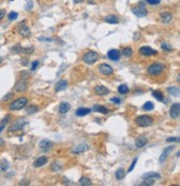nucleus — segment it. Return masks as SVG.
<instances>
[{
	"mask_svg": "<svg viewBox=\"0 0 180 186\" xmlns=\"http://www.w3.org/2000/svg\"><path fill=\"white\" fill-rule=\"evenodd\" d=\"M28 102H29V100H28V98H25V96L18 98V99L13 100L12 102L9 104V110H11V111L21 110V109H23V107L28 104Z\"/></svg>",
	"mask_w": 180,
	"mask_h": 186,
	"instance_id": "nucleus-1",
	"label": "nucleus"
},
{
	"mask_svg": "<svg viewBox=\"0 0 180 186\" xmlns=\"http://www.w3.org/2000/svg\"><path fill=\"white\" fill-rule=\"evenodd\" d=\"M165 69V65L162 63H159V62H155V63H151L147 68V73L149 75H153V76H156V75H159L164 71Z\"/></svg>",
	"mask_w": 180,
	"mask_h": 186,
	"instance_id": "nucleus-2",
	"label": "nucleus"
},
{
	"mask_svg": "<svg viewBox=\"0 0 180 186\" xmlns=\"http://www.w3.org/2000/svg\"><path fill=\"white\" fill-rule=\"evenodd\" d=\"M154 122V120L151 116H149V115H146V114H144V115H139V116H137L136 118V123L139 125V126H149V125H151Z\"/></svg>",
	"mask_w": 180,
	"mask_h": 186,
	"instance_id": "nucleus-3",
	"label": "nucleus"
},
{
	"mask_svg": "<svg viewBox=\"0 0 180 186\" xmlns=\"http://www.w3.org/2000/svg\"><path fill=\"white\" fill-rule=\"evenodd\" d=\"M17 31L20 36H22L23 38H29L31 36V31H30V28L27 25L25 21H22L21 23H19L18 27H17Z\"/></svg>",
	"mask_w": 180,
	"mask_h": 186,
	"instance_id": "nucleus-4",
	"label": "nucleus"
},
{
	"mask_svg": "<svg viewBox=\"0 0 180 186\" xmlns=\"http://www.w3.org/2000/svg\"><path fill=\"white\" fill-rule=\"evenodd\" d=\"M97 59H99V54L95 51H87L83 56V61L87 64H93L94 62L97 61Z\"/></svg>",
	"mask_w": 180,
	"mask_h": 186,
	"instance_id": "nucleus-5",
	"label": "nucleus"
},
{
	"mask_svg": "<svg viewBox=\"0 0 180 186\" xmlns=\"http://www.w3.org/2000/svg\"><path fill=\"white\" fill-rule=\"evenodd\" d=\"M131 11L137 17H146L147 13H148V11H147V9H146V7H145L144 3H140V6L138 7H134L131 9Z\"/></svg>",
	"mask_w": 180,
	"mask_h": 186,
	"instance_id": "nucleus-6",
	"label": "nucleus"
},
{
	"mask_svg": "<svg viewBox=\"0 0 180 186\" xmlns=\"http://www.w3.org/2000/svg\"><path fill=\"white\" fill-rule=\"evenodd\" d=\"M99 72L102 75H105V76H110V75L113 74L114 70L111 65L106 64V63H103V64H99Z\"/></svg>",
	"mask_w": 180,
	"mask_h": 186,
	"instance_id": "nucleus-7",
	"label": "nucleus"
},
{
	"mask_svg": "<svg viewBox=\"0 0 180 186\" xmlns=\"http://www.w3.org/2000/svg\"><path fill=\"white\" fill-rule=\"evenodd\" d=\"M28 123L27 121H25V118H19V120H17L16 122L13 124H11L10 125V127H9V131H19V130H22L23 129V126H25V124Z\"/></svg>",
	"mask_w": 180,
	"mask_h": 186,
	"instance_id": "nucleus-8",
	"label": "nucleus"
},
{
	"mask_svg": "<svg viewBox=\"0 0 180 186\" xmlns=\"http://www.w3.org/2000/svg\"><path fill=\"white\" fill-rule=\"evenodd\" d=\"M139 53L144 56H156L158 52H157L155 49L148 47V45H144V47H142V48L139 49Z\"/></svg>",
	"mask_w": 180,
	"mask_h": 186,
	"instance_id": "nucleus-9",
	"label": "nucleus"
},
{
	"mask_svg": "<svg viewBox=\"0 0 180 186\" xmlns=\"http://www.w3.org/2000/svg\"><path fill=\"white\" fill-rule=\"evenodd\" d=\"M27 89H28V80H25V79L19 80L17 84L14 85V90L17 92H25Z\"/></svg>",
	"mask_w": 180,
	"mask_h": 186,
	"instance_id": "nucleus-10",
	"label": "nucleus"
},
{
	"mask_svg": "<svg viewBox=\"0 0 180 186\" xmlns=\"http://www.w3.org/2000/svg\"><path fill=\"white\" fill-rule=\"evenodd\" d=\"M39 147L44 151V152H48L50 149L53 147V142H51L50 140H47V138H44V140H41L40 142H39Z\"/></svg>",
	"mask_w": 180,
	"mask_h": 186,
	"instance_id": "nucleus-11",
	"label": "nucleus"
},
{
	"mask_svg": "<svg viewBox=\"0 0 180 186\" xmlns=\"http://www.w3.org/2000/svg\"><path fill=\"white\" fill-rule=\"evenodd\" d=\"M170 116L172 118H179L180 115V104L178 103H174L172 105L170 106Z\"/></svg>",
	"mask_w": 180,
	"mask_h": 186,
	"instance_id": "nucleus-12",
	"label": "nucleus"
},
{
	"mask_svg": "<svg viewBox=\"0 0 180 186\" xmlns=\"http://www.w3.org/2000/svg\"><path fill=\"white\" fill-rule=\"evenodd\" d=\"M87 149H88V146H87L86 144H79V145H76V146H74L73 149H71V153H73V154H81V153H84Z\"/></svg>",
	"mask_w": 180,
	"mask_h": 186,
	"instance_id": "nucleus-13",
	"label": "nucleus"
},
{
	"mask_svg": "<svg viewBox=\"0 0 180 186\" xmlns=\"http://www.w3.org/2000/svg\"><path fill=\"white\" fill-rule=\"evenodd\" d=\"M107 56H108V59H111L112 61H118V60L120 59V52L116 49H112L107 52Z\"/></svg>",
	"mask_w": 180,
	"mask_h": 186,
	"instance_id": "nucleus-14",
	"label": "nucleus"
},
{
	"mask_svg": "<svg viewBox=\"0 0 180 186\" xmlns=\"http://www.w3.org/2000/svg\"><path fill=\"white\" fill-rule=\"evenodd\" d=\"M94 92H95L96 95L103 96V95H107V94L110 93V90L106 87H104V85H97V87H95V89H94Z\"/></svg>",
	"mask_w": 180,
	"mask_h": 186,
	"instance_id": "nucleus-15",
	"label": "nucleus"
},
{
	"mask_svg": "<svg viewBox=\"0 0 180 186\" xmlns=\"http://www.w3.org/2000/svg\"><path fill=\"white\" fill-rule=\"evenodd\" d=\"M47 163H48V157L47 156H40L33 162V166L34 167H41V166L45 165Z\"/></svg>",
	"mask_w": 180,
	"mask_h": 186,
	"instance_id": "nucleus-16",
	"label": "nucleus"
},
{
	"mask_svg": "<svg viewBox=\"0 0 180 186\" xmlns=\"http://www.w3.org/2000/svg\"><path fill=\"white\" fill-rule=\"evenodd\" d=\"M148 142V140H147V137L145 136H139L136 138V141H135V146H136L137 149H142L144 147L146 144Z\"/></svg>",
	"mask_w": 180,
	"mask_h": 186,
	"instance_id": "nucleus-17",
	"label": "nucleus"
},
{
	"mask_svg": "<svg viewBox=\"0 0 180 186\" xmlns=\"http://www.w3.org/2000/svg\"><path fill=\"white\" fill-rule=\"evenodd\" d=\"M68 81L66 80H61V81H59L57 83L55 84V91L56 92H60V91H63V90H65L66 87H68Z\"/></svg>",
	"mask_w": 180,
	"mask_h": 186,
	"instance_id": "nucleus-18",
	"label": "nucleus"
},
{
	"mask_svg": "<svg viewBox=\"0 0 180 186\" xmlns=\"http://www.w3.org/2000/svg\"><path fill=\"white\" fill-rule=\"evenodd\" d=\"M172 149H174V146H168V147H166L165 151H164L162 153V155H160V157H159V162H160V163H164V162L166 161V158L168 157L169 153H170Z\"/></svg>",
	"mask_w": 180,
	"mask_h": 186,
	"instance_id": "nucleus-19",
	"label": "nucleus"
},
{
	"mask_svg": "<svg viewBox=\"0 0 180 186\" xmlns=\"http://www.w3.org/2000/svg\"><path fill=\"white\" fill-rule=\"evenodd\" d=\"M104 21H105V22H107V23H111V25H117L118 22H119L118 17H116L115 14H110V16L105 17Z\"/></svg>",
	"mask_w": 180,
	"mask_h": 186,
	"instance_id": "nucleus-20",
	"label": "nucleus"
},
{
	"mask_svg": "<svg viewBox=\"0 0 180 186\" xmlns=\"http://www.w3.org/2000/svg\"><path fill=\"white\" fill-rule=\"evenodd\" d=\"M70 109H71V105H70V103L68 102H62L60 106H59V112L61 113V114H65V113H68L70 111Z\"/></svg>",
	"mask_w": 180,
	"mask_h": 186,
	"instance_id": "nucleus-21",
	"label": "nucleus"
},
{
	"mask_svg": "<svg viewBox=\"0 0 180 186\" xmlns=\"http://www.w3.org/2000/svg\"><path fill=\"white\" fill-rule=\"evenodd\" d=\"M91 109H88V107H80V109H77L76 112H75V114L77 115V116H85L87 114H90L91 113Z\"/></svg>",
	"mask_w": 180,
	"mask_h": 186,
	"instance_id": "nucleus-22",
	"label": "nucleus"
},
{
	"mask_svg": "<svg viewBox=\"0 0 180 186\" xmlns=\"http://www.w3.org/2000/svg\"><path fill=\"white\" fill-rule=\"evenodd\" d=\"M160 19H162V21L164 23H168V22H170L171 21V19H172V14L170 12H162L160 13Z\"/></svg>",
	"mask_w": 180,
	"mask_h": 186,
	"instance_id": "nucleus-23",
	"label": "nucleus"
},
{
	"mask_svg": "<svg viewBox=\"0 0 180 186\" xmlns=\"http://www.w3.org/2000/svg\"><path fill=\"white\" fill-rule=\"evenodd\" d=\"M168 93H170L174 96H180V89L177 87H169L167 89Z\"/></svg>",
	"mask_w": 180,
	"mask_h": 186,
	"instance_id": "nucleus-24",
	"label": "nucleus"
},
{
	"mask_svg": "<svg viewBox=\"0 0 180 186\" xmlns=\"http://www.w3.org/2000/svg\"><path fill=\"white\" fill-rule=\"evenodd\" d=\"M94 111L99 112V113H102V114H107L110 110L106 107V106H103V105H95L94 106Z\"/></svg>",
	"mask_w": 180,
	"mask_h": 186,
	"instance_id": "nucleus-25",
	"label": "nucleus"
},
{
	"mask_svg": "<svg viewBox=\"0 0 180 186\" xmlns=\"http://www.w3.org/2000/svg\"><path fill=\"white\" fill-rule=\"evenodd\" d=\"M125 176V171L124 168H118L117 171H116V173H115V177H116V180H123Z\"/></svg>",
	"mask_w": 180,
	"mask_h": 186,
	"instance_id": "nucleus-26",
	"label": "nucleus"
},
{
	"mask_svg": "<svg viewBox=\"0 0 180 186\" xmlns=\"http://www.w3.org/2000/svg\"><path fill=\"white\" fill-rule=\"evenodd\" d=\"M80 185H83V186H91L92 185V182L88 177H81L80 180H79Z\"/></svg>",
	"mask_w": 180,
	"mask_h": 186,
	"instance_id": "nucleus-27",
	"label": "nucleus"
},
{
	"mask_svg": "<svg viewBox=\"0 0 180 186\" xmlns=\"http://www.w3.org/2000/svg\"><path fill=\"white\" fill-rule=\"evenodd\" d=\"M117 90L120 94H127L128 91H129V87H127V84H120Z\"/></svg>",
	"mask_w": 180,
	"mask_h": 186,
	"instance_id": "nucleus-28",
	"label": "nucleus"
},
{
	"mask_svg": "<svg viewBox=\"0 0 180 186\" xmlns=\"http://www.w3.org/2000/svg\"><path fill=\"white\" fill-rule=\"evenodd\" d=\"M155 184V178H151V177H145L144 178V182L142 183L143 186H150V185H154Z\"/></svg>",
	"mask_w": 180,
	"mask_h": 186,
	"instance_id": "nucleus-29",
	"label": "nucleus"
},
{
	"mask_svg": "<svg viewBox=\"0 0 180 186\" xmlns=\"http://www.w3.org/2000/svg\"><path fill=\"white\" fill-rule=\"evenodd\" d=\"M145 177H151V178H155V180H159V178H162L160 174L155 173V172H150V173L145 174V175H144V178H145Z\"/></svg>",
	"mask_w": 180,
	"mask_h": 186,
	"instance_id": "nucleus-30",
	"label": "nucleus"
},
{
	"mask_svg": "<svg viewBox=\"0 0 180 186\" xmlns=\"http://www.w3.org/2000/svg\"><path fill=\"white\" fill-rule=\"evenodd\" d=\"M25 111L28 114H33V113H36V112L39 111V107L37 105H29L27 109H25Z\"/></svg>",
	"mask_w": 180,
	"mask_h": 186,
	"instance_id": "nucleus-31",
	"label": "nucleus"
},
{
	"mask_svg": "<svg viewBox=\"0 0 180 186\" xmlns=\"http://www.w3.org/2000/svg\"><path fill=\"white\" fill-rule=\"evenodd\" d=\"M153 95H154V98H155L156 100H158V101H164V94H162L160 91H154L153 92Z\"/></svg>",
	"mask_w": 180,
	"mask_h": 186,
	"instance_id": "nucleus-32",
	"label": "nucleus"
},
{
	"mask_svg": "<svg viewBox=\"0 0 180 186\" xmlns=\"http://www.w3.org/2000/svg\"><path fill=\"white\" fill-rule=\"evenodd\" d=\"M143 109L145 110V111H151V110L154 109V104H153V102H150V101L146 102V103L143 105Z\"/></svg>",
	"mask_w": 180,
	"mask_h": 186,
	"instance_id": "nucleus-33",
	"label": "nucleus"
},
{
	"mask_svg": "<svg viewBox=\"0 0 180 186\" xmlns=\"http://www.w3.org/2000/svg\"><path fill=\"white\" fill-rule=\"evenodd\" d=\"M123 54L125 56H131L133 54V49H131V47H126L123 49Z\"/></svg>",
	"mask_w": 180,
	"mask_h": 186,
	"instance_id": "nucleus-34",
	"label": "nucleus"
},
{
	"mask_svg": "<svg viewBox=\"0 0 180 186\" xmlns=\"http://www.w3.org/2000/svg\"><path fill=\"white\" fill-rule=\"evenodd\" d=\"M33 51H34V49L32 47H30V48H21V52L25 53V54H30Z\"/></svg>",
	"mask_w": 180,
	"mask_h": 186,
	"instance_id": "nucleus-35",
	"label": "nucleus"
},
{
	"mask_svg": "<svg viewBox=\"0 0 180 186\" xmlns=\"http://www.w3.org/2000/svg\"><path fill=\"white\" fill-rule=\"evenodd\" d=\"M8 18H9V20H10V21H12V20H16V19L18 18V13L14 12V11H12V12L9 13Z\"/></svg>",
	"mask_w": 180,
	"mask_h": 186,
	"instance_id": "nucleus-36",
	"label": "nucleus"
},
{
	"mask_svg": "<svg viewBox=\"0 0 180 186\" xmlns=\"http://www.w3.org/2000/svg\"><path fill=\"white\" fill-rule=\"evenodd\" d=\"M137 161H138V158H134V161L131 162V166H129V168H128V173L129 172H131L133 169H134V167H135V165H136V163H137Z\"/></svg>",
	"mask_w": 180,
	"mask_h": 186,
	"instance_id": "nucleus-37",
	"label": "nucleus"
},
{
	"mask_svg": "<svg viewBox=\"0 0 180 186\" xmlns=\"http://www.w3.org/2000/svg\"><path fill=\"white\" fill-rule=\"evenodd\" d=\"M162 49L164 51H171V47L167 43H162Z\"/></svg>",
	"mask_w": 180,
	"mask_h": 186,
	"instance_id": "nucleus-38",
	"label": "nucleus"
},
{
	"mask_svg": "<svg viewBox=\"0 0 180 186\" xmlns=\"http://www.w3.org/2000/svg\"><path fill=\"white\" fill-rule=\"evenodd\" d=\"M56 164H57V163H53V165H52V168H51V169H52L53 172H59V171L61 169V166H60V165H56Z\"/></svg>",
	"mask_w": 180,
	"mask_h": 186,
	"instance_id": "nucleus-39",
	"label": "nucleus"
},
{
	"mask_svg": "<svg viewBox=\"0 0 180 186\" xmlns=\"http://www.w3.org/2000/svg\"><path fill=\"white\" fill-rule=\"evenodd\" d=\"M146 1H147V3L151 5V6H156V5H158L162 0H146Z\"/></svg>",
	"mask_w": 180,
	"mask_h": 186,
	"instance_id": "nucleus-40",
	"label": "nucleus"
},
{
	"mask_svg": "<svg viewBox=\"0 0 180 186\" xmlns=\"http://www.w3.org/2000/svg\"><path fill=\"white\" fill-rule=\"evenodd\" d=\"M166 141H167V142H178V143H180V137H168Z\"/></svg>",
	"mask_w": 180,
	"mask_h": 186,
	"instance_id": "nucleus-41",
	"label": "nucleus"
},
{
	"mask_svg": "<svg viewBox=\"0 0 180 186\" xmlns=\"http://www.w3.org/2000/svg\"><path fill=\"white\" fill-rule=\"evenodd\" d=\"M13 96V93H8V94H6L3 98H2V101H8V100L12 99Z\"/></svg>",
	"mask_w": 180,
	"mask_h": 186,
	"instance_id": "nucleus-42",
	"label": "nucleus"
},
{
	"mask_svg": "<svg viewBox=\"0 0 180 186\" xmlns=\"http://www.w3.org/2000/svg\"><path fill=\"white\" fill-rule=\"evenodd\" d=\"M38 65H39V61L38 60H34V61L31 63V70L33 71V70H36V69L38 68Z\"/></svg>",
	"mask_w": 180,
	"mask_h": 186,
	"instance_id": "nucleus-43",
	"label": "nucleus"
},
{
	"mask_svg": "<svg viewBox=\"0 0 180 186\" xmlns=\"http://www.w3.org/2000/svg\"><path fill=\"white\" fill-rule=\"evenodd\" d=\"M111 102H114L115 104H120V102H122V101H120V99H119V98L114 96V98H112V99H111Z\"/></svg>",
	"mask_w": 180,
	"mask_h": 186,
	"instance_id": "nucleus-44",
	"label": "nucleus"
},
{
	"mask_svg": "<svg viewBox=\"0 0 180 186\" xmlns=\"http://www.w3.org/2000/svg\"><path fill=\"white\" fill-rule=\"evenodd\" d=\"M8 166H9V165H8V163H7L6 161L2 162V164H1V169H2V171H7Z\"/></svg>",
	"mask_w": 180,
	"mask_h": 186,
	"instance_id": "nucleus-45",
	"label": "nucleus"
},
{
	"mask_svg": "<svg viewBox=\"0 0 180 186\" xmlns=\"http://www.w3.org/2000/svg\"><path fill=\"white\" fill-rule=\"evenodd\" d=\"M5 16H6V11L3 9H0V20H2L5 18Z\"/></svg>",
	"mask_w": 180,
	"mask_h": 186,
	"instance_id": "nucleus-46",
	"label": "nucleus"
},
{
	"mask_svg": "<svg viewBox=\"0 0 180 186\" xmlns=\"http://www.w3.org/2000/svg\"><path fill=\"white\" fill-rule=\"evenodd\" d=\"M32 6H33V5H32V1H28V2H27V6H25V9H27V10H30V9H32Z\"/></svg>",
	"mask_w": 180,
	"mask_h": 186,
	"instance_id": "nucleus-47",
	"label": "nucleus"
},
{
	"mask_svg": "<svg viewBox=\"0 0 180 186\" xmlns=\"http://www.w3.org/2000/svg\"><path fill=\"white\" fill-rule=\"evenodd\" d=\"M5 127H6V124H1V123H0V133L3 131V129H5Z\"/></svg>",
	"mask_w": 180,
	"mask_h": 186,
	"instance_id": "nucleus-48",
	"label": "nucleus"
},
{
	"mask_svg": "<svg viewBox=\"0 0 180 186\" xmlns=\"http://www.w3.org/2000/svg\"><path fill=\"white\" fill-rule=\"evenodd\" d=\"M3 145H5V141H3V140H2L1 137H0V149H1V147H2Z\"/></svg>",
	"mask_w": 180,
	"mask_h": 186,
	"instance_id": "nucleus-49",
	"label": "nucleus"
},
{
	"mask_svg": "<svg viewBox=\"0 0 180 186\" xmlns=\"http://www.w3.org/2000/svg\"><path fill=\"white\" fill-rule=\"evenodd\" d=\"M21 63H22V64H23V65H25V64H27V63H28V61H27V60H21Z\"/></svg>",
	"mask_w": 180,
	"mask_h": 186,
	"instance_id": "nucleus-50",
	"label": "nucleus"
},
{
	"mask_svg": "<svg viewBox=\"0 0 180 186\" xmlns=\"http://www.w3.org/2000/svg\"><path fill=\"white\" fill-rule=\"evenodd\" d=\"M177 81H178V82L180 83V74L178 75V76H177Z\"/></svg>",
	"mask_w": 180,
	"mask_h": 186,
	"instance_id": "nucleus-51",
	"label": "nucleus"
},
{
	"mask_svg": "<svg viewBox=\"0 0 180 186\" xmlns=\"http://www.w3.org/2000/svg\"><path fill=\"white\" fill-rule=\"evenodd\" d=\"M1 62H2V58H1V56H0V63H1Z\"/></svg>",
	"mask_w": 180,
	"mask_h": 186,
	"instance_id": "nucleus-52",
	"label": "nucleus"
},
{
	"mask_svg": "<svg viewBox=\"0 0 180 186\" xmlns=\"http://www.w3.org/2000/svg\"><path fill=\"white\" fill-rule=\"evenodd\" d=\"M9 1H13V0H9Z\"/></svg>",
	"mask_w": 180,
	"mask_h": 186,
	"instance_id": "nucleus-53",
	"label": "nucleus"
}]
</instances>
